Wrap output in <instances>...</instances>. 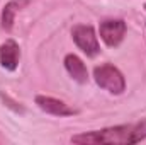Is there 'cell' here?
I'll return each instance as SVG.
<instances>
[{
	"label": "cell",
	"mask_w": 146,
	"mask_h": 145,
	"mask_svg": "<svg viewBox=\"0 0 146 145\" xmlns=\"http://www.w3.org/2000/svg\"><path fill=\"white\" fill-rule=\"evenodd\" d=\"M146 138V119L129 125H117L104 130H95L82 135L72 137L73 144H109V145H127L138 144Z\"/></svg>",
	"instance_id": "6da1fadb"
},
{
	"label": "cell",
	"mask_w": 146,
	"mask_h": 145,
	"mask_svg": "<svg viewBox=\"0 0 146 145\" xmlns=\"http://www.w3.org/2000/svg\"><path fill=\"white\" fill-rule=\"evenodd\" d=\"M94 79H95L97 85L109 91L110 94H122L126 89L124 75L119 72V68H115L110 63H104L100 67H95L94 68Z\"/></svg>",
	"instance_id": "7a4b0ae2"
},
{
	"label": "cell",
	"mask_w": 146,
	"mask_h": 145,
	"mask_svg": "<svg viewBox=\"0 0 146 145\" xmlns=\"http://www.w3.org/2000/svg\"><path fill=\"white\" fill-rule=\"evenodd\" d=\"M72 36H73V41L76 43V46L87 56H95L100 51L99 39H97V34H95L92 26H85V24L75 26L72 31Z\"/></svg>",
	"instance_id": "3957f363"
},
{
	"label": "cell",
	"mask_w": 146,
	"mask_h": 145,
	"mask_svg": "<svg viewBox=\"0 0 146 145\" xmlns=\"http://www.w3.org/2000/svg\"><path fill=\"white\" fill-rule=\"evenodd\" d=\"M124 34H126V22L124 21L109 19V21L100 22V38L110 48L119 46L121 41L124 39Z\"/></svg>",
	"instance_id": "277c9868"
},
{
	"label": "cell",
	"mask_w": 146,
	"mask_h": 145,
	"mask_svg": "<svg viewBox=\"0 0 146 145\" xmlns=\"http://www.w3.org/2000/svg\"><path fill=\"white\" fill-rule=\"evenodd\" d=\"M36 104L42 111L49 113V114H54V116H72L76 111L72 109L68 104H65L63 101L60 99H54V97H49V96H37L36 97Z\"/></svg>",
	"instance_id": "5b68a950"
},
{
	"label": "cell",
	"mask_w": 146,
	"mask_h": 145,
	"mask_svg": "<svg viewBox=\"0 0 146 145\" xmlns=\"http://www.w3.org/2000/svg\"><path fill=\"white\" fill-rule=\"evenodd\" d=\"M21 58V50L19 44L14 39H7L2 46H0V63L3 68L7 70H15L17 63Z\"/></svg>",
	"instance_id": "8992f818"
},
{
	"label": "cell",
	"mask_w": 146,
	"mask_h": 145,
	"mask_svg": "<svg viewBox=\"0 0 146 145\" xmlns=\"http://www.w3.org/2000/svg\"><path fill=\"white\" fill-rule=\"evenodd\" d=\"M65 68L68 70V73L73 77V80L80 82V84H85L88 80V72H87V67L85 63L76 56V55H66L65 56Z\"/></svg>",
	"instance_id": "52a82bcc"
},
{
	"label": "cell",
	"mask_w": 146,
	"mask_h": 145,
	"mask_svg": "<svg viewBox=\"0 0 146 145\" xmlns=\"http://www.w3.org/2000/svg\"><path fill=\"white\" fill-rule=\"evenodd\" d=\"M29 0H10L5 7H3V12H2V28L10 31L12 26H14V19H15V14L24 7L27 5Z\"/></svg>",
	"instance_id": "ba28073f"
}]
</instances>
